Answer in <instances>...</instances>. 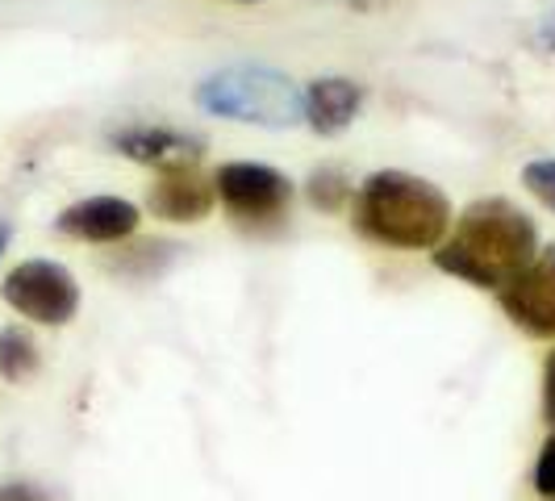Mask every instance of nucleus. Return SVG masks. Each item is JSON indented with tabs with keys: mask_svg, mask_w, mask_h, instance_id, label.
<instances>
[{
	"mask_svg": "<svg viewBox=\"0 0 555 501\" xmlns=\"http://www.w3.org/2000/svg\"><path fill=\"white\" fill-rule=\"evenodd\" d=\"M38 363H42V356H38V343L26 326H4L0 331V376L9 385H26L38 372Z\"/></svg>",
	"mask_w": 555,
	"mask_h": 501,
	"instance_id": "nucleus-11",
	"label": "nucleus"
},
{
	"mask_svg": "<svg viewBox=\"0 0 555 501\" xmlns=\"http://www.w3.org/2000/svg\"><path fill=\"white\" fill-rule=\"evenodd\" d=\"M0 297L13 313L38 326H67L80 309V284L55 259H26L4 277Z\"/></svg>",
	"mask_w": 555,
	"mask_h": 501,
	"instance_id": "nucleus-4",
	"label": "nucleus"
},
{
	"mask_svg": "<svg viewBox=\"0 0 555 501\" xmlns=\"http://www.w3.org/2000/svg\"><path fill=\"white\" fill-rule=\"evenodd\" d=\"M218 189L196 167H167L146 193V209L164 222H205L214 214Z\"/></svg>",
	"mask_w": 555,
	"mask_h": 501,
	"instance_id": "nucleus-9",
	"label": "nucleus"
},
{
	"mask_svg": "<svg viewBox=\"0 0 555 501\" xmlns=\"http://www.w3.org/2000/svg\"><path fill=\"white\" fill-rule=\"evenodd\" d=\"M505 318L530 338H555V243L498 288Z\"/></svg>",
	"mask_w": 555,
	"mask_h": 501,
	"instance_id": "nucleus-6",
	"label": "nucleus"
},
{
	"mask_svg": "<svg viewBox=\"0 0 555 501\" xmlns=\"http://www.w3.org/2000/svg\"><path fill=\"white\" fill-rule=\"evenodd\" d=\"M455 222L451 201L410 171H372L351 196V226L367 243L392 251H435Z\"/></svg>",
	"mask_w": 555,
	"mask_h": 501,
	"instance_id": "nucleus-2",
	"label": "nucleus"
},
{
	"mask_svg": "<svg viewBox=\"0 0 555 501\" xmlns=\"http://www.w3.org/2000/svg\"><path fill=\"white\" fill-rule=\"evenodd\" d=\"M347 4H351V9H363V13H367V9H376V4H385V0H347Z\"/></svg>",
	"mask_w": 555,
	"mask_h": 501,
	"instance_id": "nucleus-19",
	"label": "nucleus"
},
{
	"mask_svg": "<svg viewBox=\"0 0 555 501\" xmlns=\"http://www.w3.org/2000/svg\"><path fill=\"white\" fill-rule=\"evenodd\" d=\"M109 146L117 155L134 159L142 167H196L205 155V139H196L189 130H171V126H121L109 134Z\"/></svg>",
	"mask_w": 555,
	"mask_h": 501,
	"instance_id": "nucleus-7",
	"label": "nucleus"
},
{
	"mask_svg": "<svg viewBox=\"0 0 555 501\" xmlns=\"http://www.w3.org/2000/svg\"><path fill=\"white\" fill-rule=\"evenodd\" d=\"M534 255H539V230L530 222V214H522L505 196H480L455 218L447 239L435 247V268L473 288L498 293Z\"/></svg>",
	"mask_w": 555,
	"mask_h": 501,
	"instance_id": "nucleus-1",
	"label": "nucleus"
},
{
	"mask_svg": "<svg viewBox=\"0 0 555 501\" xmlns=\"http://www.w3.org/2000/svg\"><path fill=\"white\" fill-rule=\"evenodd\" d=\"M9 239H13V226H9V222H0V255L9 251Z\"/></svg>",
	"mask_w": 555,
	"mask_h": 501,
	"instance_id": "nucleus-18",
	"label": "nucleus"
},
{
	"mask_svg": "<svg viewBox=\"0 0 555 501\" xmlns=\"http://www.w3.org/2000/svg\"><path fill=\"white\" fill-rule=\"evenodd\" d=\"M196 105L225 121L288 130L306 121V88L272 67H225L196 84Z\"/></svg>",
	"mask_w": 555,
	"mask_h": 501,
	"instance_id": "nucleus-3",
	"label": "nucleus"
},
{
	"mask_svg": "<svg viewBox=\"0 0 555 501\" xmlns=\"http://www.w3.org/2000/svg\"><path fill=\"white\" fill-rule=\"evenodd\" d=\"M351 196H356V189H351V180H347L343 167H318L309 176V201L322 214H338L343 205H351Z\"/></svg>",
	"mask_w": 555,
	"mask_h": 501,
	"instance_id": "nucleus-12",
	"label": "nucleus"
},
{
	"mask_svg": "<svg viewBox=\"0 0 555 501\" xmlns=\"http://www.w3.org/2000/svg\"><path fill=\"white\" fill-rule=\"evenodd\" d=\"M534 489H539V498L555 501V435L543 444V451H539V464H534Z\"/></svg>",
	"mask_w": 555,
	"mask_h": 501,
	"instance_id": "nucleus-14",
	"label": "nucleus"
},
{
	"mask_svg": "<svg viewBox=\"0 0 555 501\" xmlns=\"http://www.w3.org/2000/svg\"><path fill=\"white\" fill-rule=\"evenodd\" d=\"M522 184L539 205H547L555 214V159H534L522 167Z\"/></svg>",
	"mask_w": 555,
	"mask_h": 501,
	"instance_id": "nucleus-13",
	"label": "nucleus"
},
{
	"mask_svg": "<svg viewBox=\"0 0 555 501\" xmlns=\"http://www.w3.org/2000/svg\"><path fill=\"white\" fill-rule=\"evenodd\" d=\"M543 418L555 426V351L543 363Z\"/></svg>",
	"mask_w": 555,
	"mask_h": 501,
	"instance_id": "nucleus-16",
	"label": "nucleus"
},
{
	"mask_svg": "<svg viewBox=\"0 0 555 501\" xmlns=\"http://www.w3.org/2000/svg\"><path fill=\"white\" fill-rule=\"evenodd\" d=\"M0 501H47V493H42L38 485L13 480V485H0Z\"/></svg>",
	"mask_w": 555,
	"mask_h": 501,
	"instance_id": "nucleus-17",
	"label": "nucleus"
},
{
	"mask_svg": "<svg viewBox=\"0 0 555 501\" xmlns=\"http://www.w3.org/2000/svg\"><path fill=\"white\" fill-rule=\"evenodd\" d=\"M534 47H539L543 55H555V0H552V9L539 17V26H534Z\"/></svg>",
	"mask_w": 555,
	"mask_h": 501,
	"instance_id": "nucleus-15",
	"label": "nucleus"
},
{
	"mask_svg": "<svg viewBox=\"0 0 555 501\" xmlns=\"http://www.w3.org/2000/svg\"><path fill=\"white\" fill-rule=\"evenodd\" d=\"M363 105V84L347 76H322L306 88V126L322 139L343 134Z\"/></svg>",
	"mask_w": 555,
	"mask_h": 501,
	"instance_id": "nucleus-10",
	"label": "nucleus"
},
{
	"mask_svg": "<svg viewBox=\"0 0 555 501\" xmlns=\"http://www.w3.org/2000/svg\"><path fill=\"white\" fill-rule=\"evenodd\" d=\"M142 214L134 201H121V196H88L67 205L55 218V230L67 239H80V243H121L139 230Z\"/></svg>",
	"mask_w": 555,
	"mask_h": 501,
	"instance_id": "nucleus-8",
	"label": "nucleus"
},
{
	"mask_svg": "<svg viewBox=\"0 0 555 501\" xmlns=\"http://www.w3.org/2000/svg\"><path fill=\"white\" fill-rule=\"evenodd\" d=\"M238 4H255V0H238Z\"/></svg>",
	"mask_w": 555,
	"mask_h": 501,
	"instance_id": "nucleus-20",
	"label": "nucleus"
},
{
	"mask_svg": "<svg viewBox=\"0 0 555 501\" xmlns=\"http://www.w3.org/2000/svg\"><path fill=\"white\" fill-rule=\"evenodd\" d=\"M218 201L243 222H268L293 205V180L268 164H222L214 176Z\"/></svg>",
	"mask_w": 555,
	"mask_h": 501,
	"instance_id": "nucleus-5",
	"label": "nucleus"
}]
</instances>
